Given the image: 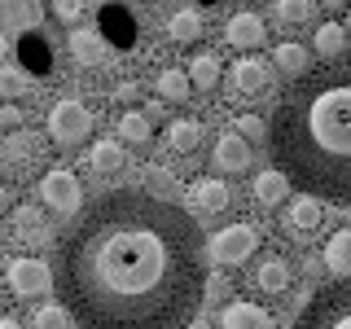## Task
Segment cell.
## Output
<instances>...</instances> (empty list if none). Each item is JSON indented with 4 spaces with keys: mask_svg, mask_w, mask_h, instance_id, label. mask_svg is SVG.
<instances>
[{
    "mask_svg": "<svg viewBox=\"0 0 351 329\" xmlns=\"http://www.w3.org/2000/svg\"><path fill=\"white\" fill-rule=\"evenodd\" d=\"M259 250V228L250 219H237V224H224L219 233H211V241L202 246V259L219 263V268H237Z\"/></svg>",
    "mask_w": 351,
    "mask_h": 329,
    "instance_id": "obj_5",
    "label": "cell"
},
{
    "mask_svg": "<svg viewBox=\"0 0 351 329\" xmlns=\"http://www.w3.org/2000/svg\"><path fill=\"white\" fill-rule=\"evenodd\" d=\"M88 167H93L97 175H119V171H128L123 141H97V145L88 149Z\"/></svg>",
    "mask_w": 351,
    "mask_h": 329,
    "instance_id": "obj_20",
    "label": "cell"
},
{
    "mask_svg": "<svg viewBox=\"0 0 351 329\" xmlns=\"http://www.w3.org/2000/svg\"><path fill=\"white\" fill-rule=\"evenodd\" d=\"M211 158H215L219 171H246L250 162H255V149H250V141H241L237 132H219Z\"/></svg>",
    "mask_w": 351,
    "mask_h": 329,
    "instance_id": "obj_16",
    "label": "cell"
},
{
    "mask_svg": "<svg viewBox=\"0 0 351 329\" xmlns=\"http://www.w3.org/2000/svg\"><path fill=\"white\" fill-rule=\"evenodd\" d=\"M0 215H9V189L0 184Z\"/></svg>",
    "mask_w": 351,
    "mask_h": 329,
    "instance_id": "obj_39",
    "label": "cell"
},
{
    "mask_svg": "<svg viewBox=\"0 0 351 329\" xmlns=\"http://www.w3.org/2000/svg\"><path fill=\"white\" fill-rule=\"evenodd\" d=\"M5 237L14 241V246H27V250L49 246V237H53L49 215H44L36 202H22V206H14V211H9V219H5Z\"/></svg>",
    "mask_w": 351,
    "mask_h": 329,
    "instance_id": "obj_7",
    "label": "cell"
},
{
    "mask_svg": "<svg viewBox=\"0 0 351 329\" xmlns=\"http://www.w3.org/2000/svg\"><path fill=\"white\" fill-rule=\"evenodd\" d=\"M88 132H93V110L75 97H62L58 106L49 110V136L58 145H84Z\"/></svg>",
    "mask_w": 351,
    "mask_h": 329,
    "instance_id": "obj_6",
    "label": "cell"
},
{
    "mask_svg": "<svg viewBox=\"0 0 351 329\" xmlns=\"http://www.w3.org/2000/svg\"><path fill=\"white\" fill-rule=\"evenodd\" d=\"M184 75H189V88H197V93H211V88L219 84V75H224V66H219L215 53H197Z\"/></svg>",
    "mask_w": 351,
    "mask_h": 329,
    "instance_id": "obj_23",
    "label": "cell"
},
{
    "mask_svg": "<svg viewBox=\"0 0 351 329\" xmlns=\"http://www.w3.org/2000/svg\"><path fill=\"white\" fill-rule=\"evenodd\" d=\"M281 224H285V233H290L294 241H316L325 233V211H321V202L316 197H285V215H281Z\"/></svg>",
    "mask_w": 351,
    "mask_h": 329,
    "instance_id": "obj_9",
    "label": "cell"
},
{
    "mask_svg": "<svg viewBox=\"0 0 351 329\" xmlns=\"http://www.w3.org/2000/svg\"><path fill=\"white\" fill-rule=\"evenodd\" d=\"M31 88H36V84L27 80V71L0 62V97H22V93H31Z\"/></svg>",
    "mask_w": 351,
    "mask_h": 329,
    "instance_id": "obj_32",
    "label": "cell"
},
{
    "mask_svg": "<svg viewBox=\"0 0 351 329\" xmlns=\"http://www.w3.org/2000/svg\"><path fill=\"white\" fill-rule=\"evenodd\" d=\"M141 184H149V197H158V193H171L176 189V175L171 171H162V167H145V171H141Z\"/></svg>",
    "mask_w": 351,
    "mask_h": 329,
    "instance_id": "obj_33",
    "label": "cell"
},
{
    "mask_svg": "<svg viewBox=\"0 0 351 329\" xmlns=\"http://www.w3.org/2000/svg\"><path fill=\"white\" fill-rule=\"evenodd\" d=\"M237 136L241 141H263V136H268V127H263V119L259 114H237Z\"/></svg>",
    "mask_w": 351,
    "mask_h": 329,
    "instance_id": "obj_34",
    "label": "cell"
},
{
    "mask_svg": "<svg viewBox=\"0 0 351 329\" xmlns=\"http://www.w3.org/2000/svg\"><path fill=\"white\" fill-rule=\"evenodd\" d=\"M167 36H171L176 44L202 40V14H197V9H176V14L167 18Z\"/></svg>",
    "mask_w": 351,
    "mask_h": 329,
    "instance_id": "obj_25",
    "label": "cell"
},
{
    "mask_svg": "<svg viewBox=\"0 0 351 329\" xmlns=\"http://www.w3.org/2000/svg\"><path fill=\"white\" fill-rule=\"evenodd\" d=\"M321 58H329V62H338V53L347 49V31L338 27V22H325L321 31H316V44H312Z\"/></svg>",
    "mask_w": 351,
    "mask_h": 329,
    "instance_id": "obj_27",
    "label": "cell"
},
{
    "mask_svg": "<svg viewBox=\"0 0 351 329\" xmlns=\"http://www.w3.org/2000/svg\"><path fill=\"white\" fill-rule=\"evenodd\" d=\"M5 53H9V36L0 31V62H5Z\"/></svg>",
    "mask_w": 351,
    "mask_h": 329,
    "instance_id": "obj_41",
    "label": "cell"
},
{
    "mask_svg": "<svg viewBox=\"0 0 351 329\" xmlns=\"http://www.w3.org/2000/svg\"><path fill=\"white\" fill-rule=\"evenodd\" d=\"M0 127H5V132L22 127V110L18 106H0Z\"/></svg>",
    "mask_w": 351,
    "mask_h": 329,
    "instance_id": "obj_37",
    "label": "cell"
},
{
    "mask_svg": "<svg viewBox=\"0 0 351 329\" xmlns=\"http://www.w3.org/2000/svg\"><path fill=\"white\" fill-rule=\"evenodd\" d=\"M31 329H71V316H66L62 303H44V307H36V316H31Z\"/></svg>",
    "mask_w": 351,
    "mask_h": 329,
    "instance_id": "obj_31",
    "label": "cell"
},
{
    "mask_svg": "<svg viewBox=\"0 0 351 329\" xmlns=\"http://www.w3.org/2000/svg\"><path fill=\"white\" fill-rule=\"evenodd\" d=\"M71 62L80 71H97V66L110 62V40L97 36V31H75L71 36Z\"/></svg>",
    "mask_w": 351,
    "mask_h": 329,
    "instance_id": "obj_17",
    "label": "cell"
},
{
    "mask_svg": "<svg viewBox=\"0 0 351 329\" xmlns=\"http://www.w3.org/2000/svg\"><path fill=\"white\" fill-rule=\"evenodd\" d=\"M272 71H281L285 80H299V75L312 71V49L299 40H281L277 49H272Z\"/></svg>",
    "mask_w": 351,
    "mask_h": 329,
    "instance_id": "obj_18",
    "label": "cell"
},
{
    "mask_svg": "<svg viewBox=\"0 0 351 329\" xmlns=\"http://www.w3.org/2000/svg\"><path fill=\"white\" fill-rule=\"evenodd\" d=\"M228 84H233L237 97H263L272 88V66L263 58H255V53H246V58L228 71Z\"/></svg>",
    "mask_w": 351,
    "mask_h": 329,
    "instance_id": "obj_13",
    "label": "cell"
},
{
    "mask_svg": "<svg viewBox=\"0 0 351 329\" xmlns=\"http://www.w3.org/2000/svg\"><path fill=\"white\" fill-rule=\"evenodd\" d=\"M277 171L316 202L351 206V62L299 75L272 106Z\"/></svg>",
    "mask_w": 351,
    "mask_h": 329,
    "instance_id": "obj_2",
    "label": "cell"
},
{
    "mask_svg": "<svg viewBox=\"0 0 351 329\" xmlns=\"http://www.w3.org/2000/svg\"><path fill=\"white\" fill-rule=\"evenodd\" d=\"M44 162H49V145H44L40 132L14 127L5 141H0V167L14 175V180H27V175H36Z\"/></svg>",
    "mask_w": 351,
    "mask_h": 329,
    "instance_id": "obj_4",
    "label": "cell"
},
{
    "mask_svg": "<svg viewBox=\"0 0 351 329\" xmlns=\"http://www.w3.org/2000/svg\"><path fill=\"white\" fill-rule=\"evenodd\" d=\"M184 197H189L193 215H224L228 206H233V189H228L219 175H197L189 189H184Z\"/></svg>",
    "mask_w": 351,
    "mask_h": 329,
    "instance_id": "obj_12",
    "label": "cell"
},
{
    "mask_svg": "<svg viewBox=\"0 0 351 329\" xmlns=\"http://www.w3.org/2000/svg\"><path fill=\"white\" fill-rule=\"evenodd\" d=\"M40 197H44V206H49V211H58V215H75V211H80V202H84L80 175L66 171V167L49 171V175L40 180Z\"/></svg>",
    "mask_w": 351,
    "mask_h": 329,
    "instance_id": "obj_10",
    "label": "cell"
},
{
    "mask_svg": "<svg viewBox=\"0 0 351 329\" xmlns=\"http://www.w3.org/2000/svg\"><path fill=\"white\" fill-rule=\"evenodd\" d=\"M228 290H233V285H228V277H219V272L202 281V299H211V303H224V299H228Z\"/></svg>",
    "mask_w": 351,
    "mask_h": 329,
    "instance_id": "obj_35",
    "label": "cell"
},
{
    "mask_svg": "<svg viewBox=\"0 0 351 329\" xmlns=\"http://www.w3.org/2000/svg\"><path fill=\"white\" fill-rule=\"evenodd\" d=\"M5 285L14 299H36V294H49L53 290V268L36 255H22L5 268Z\"/></svg>",
    "mask_w": 351,
    "mask_h": 329,
    "instance_id": "obj_8",
    "label": "cell"
},
{
    "mask_svg": "<svg viewBox=\"0 0 351 329\" xmlns=\"http://www.w3.org/2000/svg\"><path fill=\"white\" fill-rule=\"evenodd\" d=\"M202 281L193 215L141 189L101 193L58 237L53 290L80 329H184Z\"/></svg>",
    "mask_w": 351,
    "mask_h": 329,
    "instance_id": "obj_1",
    "label": "cell"
},
{
    "mask_svg": "<svg viewBox=\"0 0 351 329\" xmlns=\"http://www.w3.org/2000/svg\"><path fill=\"white\" fill-rule=\"evenodd\" d=\"M53 14H58L66 27H71V22L84 18V0H53Z\"/></svg>",
    "mask_w": 351,
    "mask_h": 329,
    "instance_id": "obj_36",
    "label": "cell"
},
{
    "mask_svg": "<svg viewBox=\"0 0 351 329\" xmlns=\"http://www.w3.org/2000/svg\"><path fill=\"white\" fill-rule=\"evenodd\" d=\"M325 268L334 272L338 281H351V228H338L334 237L325 241Z\"/></svg>",
    "mask_w": 351,
    "mask_h": 329,
    "instance_id": "obj_21",
    "label": "cell"
},
{
    "mask_svg": "<svg viewBox=\"0 0 351 329\" xmlns=\"http://www.w3.org/2000/svg\"><path fill=\"white\" fill-rule=\"evenodd\" d=\"M18 49H22V62L27 66H36V71H49V40L40 36V31H22L18 36Z\"/></svg>",
    "mask_w": 351,
    "mask_h": 329,
    "instance_id": "obj_26",
    "label": "cell"
},
{
    "mask_svg": "<svg viewBox=\"0 0 351 329\" xmlns=\"http://www.w3.org/2000/svg\"><path fill=\"white\" fill-rule=\"evenodd\" d=\"M312 0H272V9H268V14H272V22H277V27H307V22H312Z\"/></svg>",
    "mask_w": 351,
    "mask_h": 329,
    "instance_id": "obj_24",
    "label": "cell"
},
{
    "mask_svg": "<svg viewBox=\"0 0 351 329\" xmlns=\"http://www.w3.org/2000/svg\"><path fill=\"white\" fill-rule=\"evenodd\" d=\"M167 149L171 154H180V158H197V149H202V141H206V127L197 123L193 114H184V119H171L167 123Z\"/></svg>",
    "mask_w": 351,
    "mask_h": 329,
    "instance_id": "obj_14",
    "label": "cell"
},
{
    "mask_svg": "<svg viewBox=\"0 0 351 329\" xmlns=\"http://www.w3.org/2000/svg\"><path fill=\"white\" fill-rule=\"evenodd\" d=\"M119 132H123V141H141V145H145V141L154 136V123L141 114V110H128V114L119 119Z\"/></svg>",
    "mask_w": 351,
    "mask_h": 329,
    "instance_id": "obj_30",
    "label": "cell"
},
{
    "mask_svg": "<svg viewBox=\"0 0 351 329\" xmlns=\"http://www.w3.org/2000/svg\"><path fill=\"white\" fill-rule=\"evenodd\" d=\"M219 329H277V321L259 303H228L219 316Z\"/></svg>",
    "mask_w": 351,
    "mask_h": 329,
    "instance_id": "obj_19",
    "label": "cell"
},
{
    "mask_svg": "<svg viewBox=\"0 0 351 329\" xmlns=\"http://www.w3.org/2000/svg\"><path fill=\"white\" fill-rule=\"evenodd\" d=\"M250 285H255L259 294H268V299H285L294 285V268L290 259L281 255V250H268V255H259L255 272H250Z\"/></svg>",
    "mask_w": 351,
    "mask_h": 329,
    "instance_id": "obj_11",
    "label": "cell"
},
{
    "mask_svg": "<svg viewBox=\"0 0 351 329\" xmlns=\"http://www.w3.org/2000/svg\"><path fill=\"white\" fill-rule=\"evenodd\" d=\"M114 97H119V101H132V97H136V84H132V80H123V84L114 88Z\"/></svg>",
    "mask_w": 351,
    "mask_h": 329,
    "instance_id": "obj_38",
    "label": "cell"
},
{
    "mask_svg": "<svg viewBox=\"0 0 351 329\" xmlns=\"http://www.w3.org/2000/svg\"><path fill=\"white\" fill-rule=\"evenodd\" d=\"M294 329H351V281H334V285L312 290Z\"/></svg>",
    "mask_w": 351,
    "mask_h": 329,
    "instance_id": "obj_3",
    "label": "cell"
},
{
    "mask_svg": "<svg viewBox=\"0 0 351 329\" xmlns=\"http://www.w3.org/2000/svg\"><path fill=\"white\" fill-rule=\"evenodd\" d=\"M5 22H9V27H22V31H36V22H40V0H9Z\"/></svg>",
    "mask_w": 351,
    "mask_h": 329,
    "instance_id": "obj_29",
    "label": "cell"
},
{
    "mask_svg": "<svg viewBox=\"0 0 351 329\" xmlns=\"http://www.w3.org/2000/svg\"><path fill=\"white\" fill-rule=\"evenodd\" d=\"M193 88H189V75L176 71V66H167V71L158 75V97H167V101H184Z\"/></svg>",
    "mask_w": 351,
    "mask_h": 329,
    "instance_id": "obj_28",
    "label": "cell"
},
{
    "mask_svg": "<svg viewBox=\"0 0 351 329\" xmlns=\"http://www.w3.org/2000/svg\"><path fill=\"white\" fill-rule=\"evenodd\" d=\"M0 329H22V325L14 321V316H0Z\"/></svg>",
    "mask_w": 351,
    "mask_h": 329,
    "instance_id": "obj_40",
    "label": "cell"
},
{
    "mask_svg": "<svg viewBox=\"0 0 351 329\" xmlns=\"http://www.w3.org/2000/svg\"><path fill=\"white\" fill-rule=\"evenodd\" d=\"M224 40L233 44V49H259V44L268 40V22H263L259 14H250V9H241V14L228 18Z\"/></svg>",
    "mask_w": 351,
    "mask_h": 329,
    "instance_id": "obj_15",
    "label": "cell"
},
{
    "mask_svg": "<svg viewBox=\"0 0 351 329\" xmlns=\"http://www.w3.org/2000/svg\"><path fill=\"white\" fill-rule=\"evenodd\" d=\"M250 193H255V202H259V206H281L285 197H290V180H285L277 167H268V171H259V175H255Z\"/></svg>",
    "mask_w": 351,
    "mask_h": 329,
    "instance_id": "obj_22",
    "label": "cell"
}]
</instances>
